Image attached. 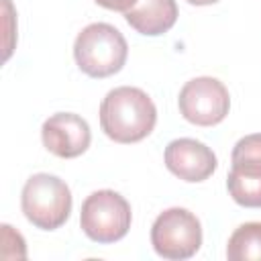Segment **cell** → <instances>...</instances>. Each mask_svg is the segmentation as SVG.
<instances>
[{
  "label": "cell",
  "mask_w": 261,
  "mask_h": 261,
  "mask_svg": "<svg viewBox=\"0 0 261 261\" xmlns=\"http://www.w3.org/2000/svg\"><path fill=\"white\" fill-rule=\"evenodd\" d=\"M181 116L198 126H214L224 120L230 108L228 90L216 77H194L186 82L177 98Z\"/></svg>",
  "instance_id": "cell-7"
},
{
  "label": "cell",
  "mask_w": 261,
  "mask_h": 261,
  "mask_svg": "<svg viewBox=\"0 0 261 261\" xmlns=\"http://www.w3.org/2000/svg\"><path fill=\"white\" fill-rule=\"evenodd\" d=\"M226 257L230 261H261V222L241 224L228 239Z\"/></svg>",
  "instance_id": "cell-11"
},
{
  "label": "cell",
  "mask_w": 261,
  "mask_h": 261,
  "mask_svg": "<svg viewBox=\"0 0 261 261\" xmlns=\"http://www.w3.org/2000/svg\"><path fill=\"white\" fill-rule=\"evenodd\" d=\"M94 2L108 10H118V12H126L137 4V0H94Z\"/></svg>",
  "instance_id": "cell-12"
},
{
  "label": "cell",
  "mask_w": 261,
  "mask_h": 261,
  "mask_svg": "<svg viewBox=\"0 0 261 261\" xmlns=\"http://www.w3.org/2000/svg\"><path fill=\"white\" fill-rule=\"evenodd\" d=\"M190 4H196V6H208V4H214L218 0H188Z\"/></svg>",
  "instance_id": "cell-13"
},
{
  "label": "cell",
  "mask_w": 261,
  "mask_h": 261,
  "mask_svg": "<svg viewBox=\"0 0 261 261\" xmlns=\"http://www.w3.org/2000/svg\"><path fill=\"white\" fill-rule=\"evenodd\" d=\"M165 165L184 181H204L216 169V155L196 139H175L165 147Z\"/></svg>",
  "instance_id": "cell-9"
},
{
  "label": "cell",
  "mask_w": 261,
  "mask_h": 261,
  "mask_svg": "<svg viewBox=\"0 0 261 261\" xmlns=\"http://www.w3.org/2000/svg\"><path fill=\"white\" fill-rule=\"evenodd\" d=\"M230 159L228 194L245 208H261V133L239 139Z\"/></svg>",
  "instance_id": "cell-6"
},
{
  "label": "cell",
  "mask_w": 261,
  "mask_h": 261,
  "mask_svg": "<svg viewBox=\"0 0 261 261\" xmlns=\"http://www.w3.org/2000/svg\"><path fill=\"white\" fill-rule=\"evenodd\" d=\"M20 206L29 222L43 230H55L69 218L71 192L63 179L51 173H35L27 179Z\"/></svg>",
  "instance_id": "cell-3"
},
{
  "label": "cell",
  "mask_w": 261,
  "mask_h": 261,
  "mask_svg": "<svg viewBox=\"0 0 261 261\" xmlns=\"http://www.w3.org/2000/svg\"><path fill=\"white\" fill-rule=\"evenodd\" d=\"M151 245L165 259H190L202 245L200 220L186 208H167L151 226Z\"/></svg>",
  "instance_id": "cell-5"
},
{
  "label": "cell",
  "mask_w": 261,
  "mask_h": 261,
  "mask_svg": "<svg viewBox=\"0 0 261 261\" xmlns=\"http://www.w3.org/2000/svg\"><path fill=\"white\" fill-rule=\"evenodd\" d=\"M128 45L122 33L106 22L88 24L73 43L77 67L90 77H108L118 73L126 61Z\"/></svg>",
  "instance_id": "cell-2"
},
{
  "label": "cell",
  "mask_w": 261,
  "mask_h": 261,
  "mask_svg": "<svg viewBox=\"0 0 261 261\" xmlns=\"http://www.w3.org/2000/svg\"><path fill=\"white\" fill-rule=\"evenodd\" d=\"M80 226L96 243H116L130 228V206L118 192L98 190L84 200Z\"/></svg>",
  "instance_id": "cell-4"
},
{
  "label": "cell",
  "mask_w": 261,
  "mask_h": 261,
  "mask_svg": "<svg viewBox=\"0 0 261 261\" xmlns=\"http://www.w3.org/2000/svg\"><path fill=\"white\" fill-rule=\"evenodd\" d=\"M155 122L157 108L141 88H114L100 104V126L114 143L143 141L153 130Z\"/></svg>",
  "instance_id": "cell-1"
},
{
  "label": "cell",
  "mask_w": 261,
  "mask_h": 261,
  "mask_svg": "<svg viewBox=\"0 0 261 261\" xmlns=\"http://www.w3.org/2000/svg\"><path fill=\"white\" fill-rule=\"evenodd\" d=\"M124 18L137 33L157 37L175 24L177 4L175 0H137V4L124 12Z\"/></svg>",
  "instance_id": "cell-10"
},
{
  "label": "cell",
  "mask_w": 261,
  "mask_h": 261,
  "mask_svg": "<svg viewBox=\"0 0 261 261\" xmlns=\"http://www.w3.org/2000/svg\"><path fill=\"white\" fill-rule=\"evenodd\" d=\"M41 139L49 153L61 159H73L90 147L92 133L82 116L73 112H57L43 122Z\"/></svg>",
  "instance_id": "cell-8"
}]
</instances>
